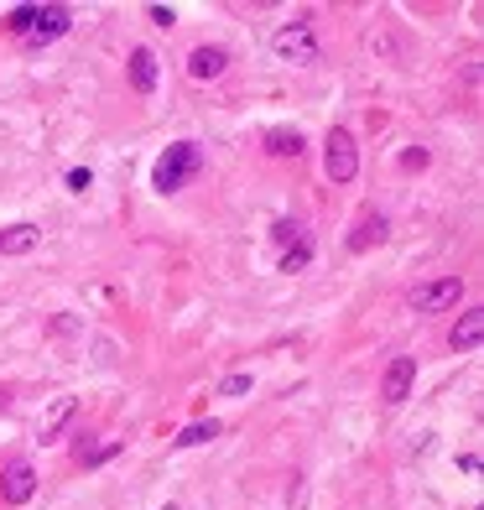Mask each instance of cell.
<instances>
[{
	"instance_id": "6da1fadb",
	"label": "cell",
	"mask_w": 484,
	"mask_h": 510,
	"mask_svg": "<svg viewBox=\"0 0 484 510\" xmlns=\"http://www.w3.org/2000/svg\"><path fill=\"white\" fill-rule=\"evenodd\" d=\"M198 172H204V151L193 146V141H172V146L162 151L157 172H151V183H157V193H177L188 177H198Z\"/></svg>"
},
{
	"instance_id": "7a4b0ae2",
	"label": "cell",
	"mask_w": 484,
	"mask_h": 510,
	"mask_svg": "<svg viewBox=\"0 0 484 510\" xmlns=\"http://www.w3.org/2000/svg\"><path fill=\"white\" fill-rule=\"evenodd\" d=\"M323 172L334 177V183H355L359 172V146L349 130H328V141H323Z\"/></svg>"
},
{
	"instance_id": "3957f363",
	"label": "cell",
	"mask_w": 484,
	"mask_h": 510,
	"mask_svg": "<svg viewBox=\"0 0 484 510\" xmlns=\"http://www.w3.org/2000/svg\"><path fill=\"white\" fill-rule=\"evenodd\" d=\"M271 52L281 58V63H318V42H313V26L308 22H292L281 26L271 37Z\"/></svg>"
},
{
	"instance_id": "277c9868",
	"label": "cell",
	"mask_w": 484,
	"mask_h": 510,
	"mask_svg": "<svg viewBox=\"0 0 484 510\" xmlns=\"http://www.w3.org/2000/svg\"><path fill=\"white\" fill-rule=\"evenodd\" d=\"M463 298V277H438V281H422L412 292V313H442Z\"/></svg>"
},
{
	"instance_id": "5b68a950",
	"label": "cell",
	"mask_w": 484,
	"mask_h": 510,
	"mask_svg": "<svg viewBox=\"0 0 484 510\" xmlns=\"http://www.w3.org/2000/svg\"><path fill=\"white\" fill-rule=\"evenodd\" d=\"M68 26H73V11H68V5H37V22H32V32H26V42L47 47V42H58Z\"/></svg>"
},
{
	"instance_id": "8992f818",
	"label": "cell",
	"mask_w": 484,
	"mask_h": 510,
	"mask_svg": "<svg viewBox=\"0 0 484 510\" xmlns=\"http://www.w3.org/2000/svg\"><path fill=\"white\" fill-rule=\"evenodd\" d=\"M32 495H37V468L32 464H11L0 474V500L5 505H26Z\"/></svg>"
},
{
	"instance_id": "52a82bcc",
	"label": "cell",
	"mask_w": 484,
	"mask_h": 510,
	"mask_svg": "<svg viewBox=\"0 0 484 510\" xmlns=\"http://www.w3.org/2000/svg\"><path fill=\"white\" fill-rule=\"evenodd\" d=\"M412 381H417V360L412 354H396V360L385 364V385H380V396L396 406V401H406L412 396Z\"/></svg>"
},
{
	"instance_id": "ba28073f",
	"label": "cell",
	"mask_w": 484,
	"mask_h": 510,
	"mask_svg": "<svg viewBox=\"0 0 484 510\" xmlns=\"http://www.w3.org/2000/svg\"><path fill=\"white\" fill-rule=\"evenodd\" d=\"M73 411H79V396H52V406H47L43 422H37V443H52V438L73 422Z\"/></svg>"
},
{
	"instance_id": "9c48e42d",
	"label": "cell",
	"mask_w": 484,
	"mask_h": 510,
	"mask_svg": "<svg viewBox=\"0 0 484 510\" xmlns=\"http://www.w3.org/2000/svg\"><path fill=\"white\" fill-rule=\"evenodd\" d=\"M224 63H230V52H224V47H193L188 73L198 79V84H209V79H219V73H224Z\"/></svg>"
},
{
	"instance_id": "30bf717a",
	"label": "cell",
	"mask_w": 484,
	"mask_h": 510,
	"mask_svg": "<svg viewBox=\"0 0 484 510\" xmlns=\"http://www.w3.org/2000/svg\"><path fill=\"white\" fill-rule=\"evenodd\" d=\"M479 339H484V307H469L459 318V328L448 334V344H453L459 354H469V349H479Z\"/></svg>"
},
{
	"instance_id": "8fae6325",
	"label": "cell",
	"mask_w": 484,
	"mask_h": 510,
	"mask_svg": "<svg viewBox=\"0 0 484 510\" xmlns=\"http://www.w3.org/2000/svg\"><path fill=\"white\" fill-rule=\"evenodd\" d=\"M43 245V230L37 224H11V230H0V255H32Z\"/></svg>"
},
{
	"instance_id": "7c38bea8",
	"label": "cell",
	"mask_w": 484,
	"mask_h": 510,
	"mask_svg": "<svg viewBox=\"0 0 484 510\" xmlns=\"http://www.w3.org/2000/svg\"><path fill=\"white\" fill-rule=\"evenodd\" d=\"M130 84H136V94H157V52L151 47L130 52Z\"/></svg>"
},
{
	"instance_id": "4fadbf2b",
	"label": "cell",
	"mask_w": 484,
	"mask_h": 510,
	"mask_svg": "<svg viewBox=\"0 0 484 510\" xmlns=\"http://www.w3.org/2000/svg\"><path fill=\"white\" fill-rule=\"evenodd\" d=\"M385 240V219H380L375 209H365L359 213V224H355V234H349V250H370V245H380Z\"/></svg>"
},
{
	"instance_id": "5bb4252c",
	"label": "cell",
	"mask_w": 484,
	"mask_h": 510,
	"mask_svg": "<svg viewBox=\"0 0 484 510\" xmlns=\"http://www.w3.org/2000/svg\"><path fill=\"white\" fill-rule=\"evenodd\" d=\"M214 438H219V422H193L172 438V448H204V443H214Z\"/></svg>"
},
{
	"instance_id": "9a60e30c",
	"label": "cell",
	"mask_w": 484,
	"mask_h": 510,
	"mask_svg": "<svg viewBox=\"0 0 484 510\" xmlns=\"http://www.w3.org/2000/svg\"><path fill=\"white\" fill-rule=\"evenodd\" d=\"M266 151L271 156H302V136L297 130H266Z\"/></svg>"
},
{
	"instance_id": "2e32d148",
	"label": "cell",
	"mask_w": 484,
	"mask_h": 510,
	"mask_svg": "<svg viewBox=\"0 0 484 510\" xmlns=\"http://www.w3.org/2000/svg\"><path fill=\"white\" fill-rule=\"evenodd\" d=\"M120 453V443H89V448H79V464L84 468H100V464H109Z\"/></svg>"
},
{
	"instance_id": "e0dca14e",
	"label": "cell",
	"mask_w": 484,
	"mask_h": 510,
	"mask_svg": "<svg viewBox=\"0 0 484 510\" xmlns=\"http://www.w3.org/2000/svg\"><path fill=\"white\" fill-rule=\"evenodd\" d=\"M308 260H313V245H308V240H297L292 250L281 255V271H302V266H308Z\"/></svg>"
},
{
	"instance_id": "ac0fdd59",
	"label": "cell",
	"mask_w": 484,
	"mask_h": 510,
	"mask_svg": "<svg viewBox=\"0 0 484 510\" xmlns=\"http://www.w3.org/2000/svg\"><path fill=\"white\" fill-rule=\"evenodd\" d=\"M32 22H37V5H16V11L5 16V26H11L16 37H26V32H32Z\"/></svg>"
},
{
	"instance_id": "d6986e66",
	"label": "cell",
	"mask_w": 484,
	"mask_h": 510,
	"mask_svg": "<svg viewBox=\"0 0 484 510\" xmlns=\"http://www.w3.org/2000/svg\"><path fill=\"white\" fill-rule=\"evenodd\" d=\"M251 375H224V381H219V396H245V391H251Z\"/></svg>"
},
{
	"instance_id": "ffe728a7",
	"label": "cell",
	"mask_w": 484,
	"mask_h": 510,
	"mask_svg": "<svg viewBox=\"0 0 484 510\" xmlns=\"http://www.w3.org/2000/svg\"><path fill=\"white\" fill-rule=\"evenodd\" d=\"M68 188H73V193H89V188H94V172H89V167H73V172H68Z\"/></svg>"
},
{
	"instance_id": "44dd1931",
	"label": "cell",
	"mask_w": 484,
	"mask_h": 510,
	"mask_svg": "<svg viewBox=\"0 0 484 510\" xmlns=\"http://www.w3.org/2000/svg\"><path fill=\"white\" fill-rule=\"evenodd\" d=\"M271 234L281 240V245H287V240H302V230H297L292 219H276V224H271Z\"/></svg>"
},
{
	"instance_id": "7402d4cb",
	"label": "cell",
	"mask_w": 484,
	"mask_h": 510,
	"mask_svg": "<svg viewBox=\"0 0 484 510\" xmlns=\"http://www.w3.org/2000/svg\"><path fill=\"white\" fill-rule=\"evenodd\" d=\"M147 16H151L157 26H172V22H177V11H172V5H151Z\"/></svg>"
},
{
	"instance_id": "603a6c76",
	"label": "cell",
	"mask_w": 484,
	"mask_h": 510,
	"mask_svg": "<svg viewBox=\"0 0 484 510\" xmlns=\"http://www.w3.org/2000/svg\"><path fill=\"white\" fill-rule=\"evenodd\" d=\"M162 510H177V505H162Z\"/></svg>"
}]
</instances>
